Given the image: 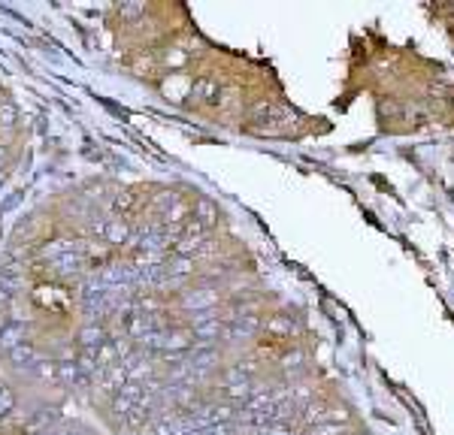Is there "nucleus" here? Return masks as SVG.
<instances>
[{
	"label": "nucleus",
	"instance_id": "obj_1",
	"mask_svg": "<svg viewBox=\"0 0 454 435\" xmlns=\"http://www.w3.org/2000/svg\"><path fill=\"white\" fill-rule=\"evenodd\" d=\"M179 305L188 308V312L200 314V312H212L218 305V290L216 287H200V290H185L179 296Z\"/></svg>",
	"mask_w": 454,
	"mask_h": 435
},
{
	"label": "nucleus",
	"instance_id": "obj_2",
	"mask_svg": "<svg viewBox=\"0 0 454 435\" xmlns=\"http://www.w3.org/2000/svg\"><path fill=\"white\" fill-rule=\"evenodd\" d=\"M58 423H61V411H58V408H40L37 414H30L28 420H24L21 432L24 435H43L49 429H55Z\"/></svg>",
	"mask_w": 454,
	"mask_h": 435
},
{
	"label": "nucleus",
	"instance_id": "obj_3",
	"mask_svg": "<svg viewBox=\"0 0 454 435\" xmlns=\"http://www.w3.org/2000/svg\"><path fill=\"white\" fill-rule=\"evenodd\" d=\"M130 236H134V227H130V221H125L121 215H115L103 224V242L106 245L121 248V245H128L130 242Z\"/></svg>",
	"mask_w": 454,
	"mask_h": 435
},
{
	"label": "nucleus",
	"instance_id": "obj_4",
	"mask_svg": "<svg viewBox=\"0 0 454 435\" xmlns=\"http://www.w3.org/2000/svg\"><path fill=\"white\" fill-rule=\"evenodd\" d=\"M106 339H110V332H106V326H103L101 321H88V323L76 332V341L82 345V350H97Z\"/></svg>",
	"mask_w": 454,
	"mask_h": 435
},
{
	"label": "nucleus",
	"instance_id": "obj_5",
	"mask_svg": "<svg viewBox=\"0 0 454 435\" xmlns=\"http://www.w3.org/2000/svg\"><path fill=\"white\" fill-rule=\"evenodd\" d=\"M221 97V85L216 76H200L188 91V100H203V103H218Z\"/></svg>",
	"mask_w": 454,
	"mask_h": 435
},
{
	"label": "nucleus",
	"instance_id": "obj_6",
	"mask_svg": "<svg viewBox=\"0 0 454 435\" xmlns=\"http://www.w3.org/2000/svg\"><path fill=\"white\" fill-rule=\"evenodd\" d=\"M191 218L200 224L203 230H209V227H216V224H218V206L212 203L209 197H197L194 208H191Z\"/></svg>",
	"mask_w": 454,
	"mask_h": 435
},
{
	"label": "nucleus",
	"instance_id": "obj_7",
	"mask_svg": "<svg viewBox=\"0 0 454 435\" xmlns=\"http://www.w3.org/2000/svg\"><path fill=\"white\" fill-rule=\"evenodd\" d=\"M6 359L15 366V369H34V366L40 363V350L30 345V341H21V345H15L10 354H6Z\"/></svg>",
	"mask_w": 454,
	"mask_h": 435
},
{
	"label": "nucleus",
	"instance_id": "obj_8",
	"mask_svg": "<svg viewBox=\"0 0 454 435\" xmlns=\"http://www.w3.org/2000/svg\"><path fill=\"white\" fill-rule=\"evenodd\" d=\"M24 341V330H21V323H3L0 326V350L3 354H10V350L15 348V345H21Z\"/></svg>",
	"mask_w": 454,
	"mask_h": 435
},
{
	"label": "nucleus",
	"instance_id": "obj_9",
	"mask_svg": "<svg viewBox=\"0 0 454 435\" xmlns=\"http://www.w3.org/2000/svg\"><path fill=\"white\" fill-rule=\"evenodd\" d=\"M267 332L272 339H291L294 332H297V326L291 317H285V314H276V317H270L267 321Z\"/></svg>",
	"mask_w": 454,
	"mask_h": 435
},
{
	"label": "nucleus",
	"instance_id": "obj_10",
	"mask_svg": "<svg viewBox=\"0 0 454 435\" xmlns=\"http://www.w3.org/2000/svg\"><path fill=\"white\" fill-rule=\"evenodd\" d=\"M254 396V384L252 381H239V384H230V387H225V399L230 405H236V402H249V399Z\"/></svg>",
	"mask_w": 454,
	"mask_h": 435
},
{
	"label": "nucleus",
	"instance_id": "obj_11",
	"mask_svg": "<svg viewBox=\"0 0 454 435\" xmlns=\"http://www.w3.org/2000/svg\"><path fill=\"white\" fill-rule=\"evenodd\" d=\"M15 124H19V106L12 100H0V127L12 130Z\"/></svg>",
	"mask_w": 454,
	"mask_h": 435
},
{
	"label": "nucleus",
	"instance_id": "obj_12",
	"mask_svg": "<svg viewBox=\"0 0 454 435\" xmlns=\"http://www.w3.org/2000/svg\"><path fill=\"white\" fill-rule=\"evenodd\" d=\"M15 402H19V399H15V390L6 381H0V420L15 411Z\"/></svg>",
	"mask_w": 454,
	"mask_h": 435
},
{
	"label": "nucleus",
	"instance_id": "obj_13",
	"mask_svg": "<svg viewBox=\"0 0 454 435\" xmlns=\"http://www.w3.org/2000/svg\"><path fill=\"white\" fill-rule=\"evenodd\" d=\"M134 408H137L134 399L121 396V393H115V396H112V402H110V411H112V414H121V417H128L130 411H134Z\"/></svg>",
	"mask_w": 454,
	"mask_h": 435
},
{
	"label": "nucleus",
	"instance_id": "obj_14",
	"mask_svg": "<svg viewBox=\"0 0 454 435\" xmlns=\"http://www.w3.org/2000/svg\"><path fill=\"white\" fill-rule=\"evenodd\" d=\"M188 52H182V48H170V52H164V64L170 66V70H179V66H185L188 64Z\"/></svg>",
	"mask_w": 454,
	"mask_h": 435
},
{
	"label": "nucleus",
	"instance_id": "obj_15",
	"mask_svg": "<svg viewBox=\"0 0 454 435\" xmlns=\"http://www.w3.org/2000/svg\"><path fill=\"white\" fill-rule=\"evenodd\" d=\"M306 435H345V426L342 423H321V426L306 429Z\"/></svg>",
	"mask_w": 454,
	"mask_h": 435
},
{
	"label": "nucleus",
	"instance_id": "obj_16",
	"mask_svg": "<svg viewBox=\"0 0 454 435\" xmlns=\"http://www.w3.org/2000/svg\"><path fill=\"white\" fill-rule=\"evenodd\" d=\"M300 363H303V350H288V354L282 357V366L285 369H300Z\"/></svg>",
	"mask_w": 454,
	"mask_h": 435
},
{
	"label": "nucleus",
	"instance_id": "obj_17",
	"mask_svg": "<svg viewBox=\"0 0 454 435\" xmlns=\"http://www.w3.org/2000/svg\"><path fill=\"white\" fill-rule=\"evenodd\" d=\"M121 19H137V15H146V6L143 3H128V6H121Z\"/></svg>",
	"mask_w": 454,
	"mask_h": 435
},
{
	"label": "nucleus",
	"instance_id": "obj_18",
	"mask_svg": "<svg viewBox=\"0 0 454 435\" xmlns=\"http://www.w3.org/2000/svg\"><path fill=\"white\" fill-rule=\"evenodd\" d=\"M64 435H91V432H88V429H67Z\"/></svg>",
	"mask_w": 454,
	"mask_h": 435
}]
</instances>
